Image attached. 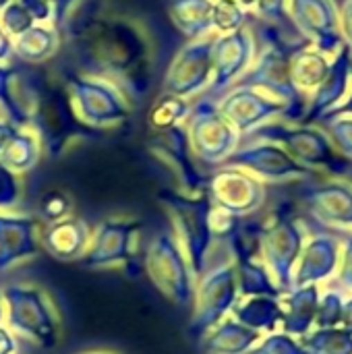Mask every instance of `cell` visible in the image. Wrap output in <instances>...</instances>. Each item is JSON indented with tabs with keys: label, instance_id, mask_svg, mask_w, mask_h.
<instances>
[{
	"label": "cell",
	"instance_id": "6da1fadb",
	"mask_svg": "<svg viewBox=\"0 0 352 354\" xmlns=\"http://www.w3.org/2000/svg\"><path fill=\"white\" fill-rule=\"evenodd\" d=\"M158 203L166 212V218L170 220V232L197 280L207 272L214 255L216 241L210 224L214 203L210 201L207 193L185 195L172 189H162L158 193Z\"/></svg>",
	"mask_w": 352,
	"mask_h": 354
},
{
	"label": "cell",
	"instance_id": "7a4b0ae2",
	"mask_svg": "<svg viewBox=\"0 0 352 354\" xmlns=\"http://www.w3.org/2000/svg\"><path fill=\"white\" fill-rule=\"evenodd\" d=\"M241 139L276 143L311 172H326L330 178L340 180H349L351 176L352 160L338 153L328 133L317 124L272 120Z\"/></svg>",
	"mask_w": 352,
	"mask_h": 354
},
{
	"label": "cell",
	"instance_id": "3957f363",
	"mask_svg": "<svg viewBox=\"0 0 352 354\" xmlns=\"http://www.w3.org/2000/svg\"><path fill=\"white\" fill-rule=\"evenodd\" d=\"M4 326L21 338L35 342L39 348L52 351L60 338L58 315L48 295L37 286L10 284L2 288Z\"/></svg>",
	"mask_w": 352,
	"mask_h": 354
},
{
	"label": "cell",
	"instance_id": "277c9868",
	"mask_svg": "<svg viewBox=\"0 0 352 354\" xmlns=\"http://www.w3.org/2000/svg\"><path fill=\"white\" fill-rule=\"evenodd\" d=\"M239 85L255 87L276 102L284 104L286 114L282 116V120L303 122L309 97L299 91L290 79V46L272 41L261 48L249 71L239 79Z\"/></svg>",
	"mask_w": 352,
	"mask_h": 354
},
{
	"label": "cell",
	"instance_id": "5b68a950",
	"mask_svg": "<svg viewBox=\"0 0 352 354\" xmlns=\"http://www.w3.org/2000/svg\"><path fill=\"white\" fill-rule=\"evenodd\" d=\"M143 270L154 288L174 307H193L197 280L170 230L151 239L143 255Z\"/></svg>",
	"mask_w": 352,
	"mask_h": 354
},
{
	"label": "cell",
	"instance_id": "8992f818",
	"mask_svg": "<svg viewBox=\"0 0 352 354\" xmlns=\"http://www.w3.org/2000/svg\"><path fill=\"white\" fill-rule=\"evenodd\" d=\"M141 228L143 224L139 220L110 218L100 222L79 263L87 270H106L118 266L131 278H137L143 266L137 251Z\"/></svg>",
	"mask_w": 352,
	"mask_h": 354
},
{
	"label": "cell",
	"instance_id": "52a82bcc",
	"mask_svg": "<svg viewBox=\"0 0 352 354\" xmlns=\"http://www.w3.org/2000/svg\"><path fill=\"white\" fill-rule=\"evenodd\" d=\"M237 301L239 284L232 259L214 263L203 276L197 278L195 284L193 313L189 324L191 336L201 340L214 326H218L224 317L232 313Z\"/></svg>",
	"mask_w": 352,
	"mask_h": 354
},
{
	"label": "cell",
	"instance_id": "ba28073f",
	"mask_svg": "<svg viewBox=\"0 0 352 354\" xmlns=\"http://www.w3.org/2000/svg\"><path fill=\"white\" fill-rule=\"evenodd\" d=\"M305 241L307 232L303 224L288 209H278L270 222H263L261 259L282 292L293 288V274Z\"/></svg>",
	"mask_w": 352,
	"mask_h": 354
},
{
	"label": "cell",
	"instance_id": "9c48e42d",
	"mask_svg": "<svg viewBox=\"0 0 352 354\" xmlns=\"http://www.w3.org/2000/svg\"><path fill=\"white\" fill-rule=\"evenodd\" d=\"M187 133L195 158L210 166H222L241 145V133L212 100H203L191 110Z\"/></svg>",
	"mask_w": 352,
	"mask_h": 354
},
{
	"label": "cell",
	"instance_id": "30bf717a",
	"mask_svg": "<svg viewBox=\"0 0 352 354\" xmlns=\"http://www.w3.org/2000/svg\"><path fill=\"white\" fill-rule=\"evenodd\" d=\"M234 166L251 172L261 183H290V180H309L315 176L309 168L299 164L288 151L270 141H241L237 151L222 164Z\"/></svg>",
	"mask_w": 352,
	"mask_h": 354
},
{
	"label": "cell",
	"instance_id": "8fae6325",
	"mask_svg": "<svg viewBox=\"0 0 352 354\" xmlns=\"http://www.w3.org/2000/svg\"><path fill=\"white\" fill-rule=\"evenodd\" d=\"M210 201L239 218H249L259 212L266 203V185L247 170L234 166H222L207 176L205 189Z\"/></svg>",
	"mask_w": 352,
	"mask_h": 354
},
{
	"label": "cell",
	"instance_id": "7c38bea8",
	"mask_svg": "<svg viewBox=\"0 0 352 354\" xmlns=\"http://www.w3.org/2000/svg\"><path fill=\"white\" fill-rule=\"evenodd\" d=\"M288 19L309 46L330 58L344 46L340 8L334 0H288Z\"/></svg>",
	"mask_w": 352,
	"mask_h": 354
},
{
	"label": "cell",
	"instance_id": "4fadbf2b",
	"mask_svg": "<svg viewBox=\"0 0 352 354\" xmlns=\"http://www.w3.org/2000/svg\"><path fill=\"white\" fill-rule=\"evenodd\" d=\"M151 151L164 162V166L176 176L178 189L185 195H201L207 189V176L197 168V158L191 149L189 133L185 127H172L160 131L151 141Z\"/></svg>",
	"mask_w": 352,
	"mask_h": 354
},
{
	"label": "cell",
	"instance_id": "5bb4252c",
	"mask_svg": "<svg viewBox=\"0 0 352 354\" xmlns=\"http://www.w3.org/2000/svg\"><path fill=\"white\" fill-rule=\"evenodd\" d=\"M220 112L230 120V124L241 133V137L253 133L266 122L282 118L286 106L266 95L263 91L247 85H237L218 104Z\"/></svg>",
	"mask_w": 352,
	"mask_h": 354
},
{
	"label": "cell",
	"instance_id": "9a60e30c",
	"mask_svg": "<svg viewBox=\"0 0 352 354\" xmlns=\"http://www.w3.org/2000/svg\"><path fill=\"white\" fill-rule=\"evenodd\" d=\"M257 56L255 37L249 29L241 27L232 33L218 35L214 39L212 60H214V75H212V89L224 91L234 81H239Z\"/></svg>",
	"mask_w": 352,
	"mask_h": 354
},
{
	"label": "cell",
	"instance_id": "2e32d148",
	"mask_svg": "<svg viewBox=\"0 0 352 354\" xmlns=\"http://www.w3.org/2000/svg\"><path fill=\"white\" fill-rule=\"evenodd\" d=\"M352 91V54L346 46H342L330 64V73L324 83L309 95L305 124H319L324 118L336 114L349 100Z\"/></svg>",
	"mask_w": 352,
	"mask_h": 354
},
{
	"label": "cell",
	"instance_id": "e0dca14e",
	"mask_svg": "<svg viewBox=\"0 0 352 354\" xmlns=\"http://www.w3.org/2000/svg\"><path fill=\"white\" fill-rule=\"evenodd\" d=\"M307 212L324 226L346 228L352 232V185L340 178H330L311 185L303 193Z\"/></svg>",
	"mask_w": 352,
	"mask_h": 354
},
{
	"label": "cell",
	"instance_id": "ac0fdd59",
	"mask_svg": "<svg viewBox=\"0 0 352 354\" xmlns=\"http://www.w3.org/2000/svg\"><path fill=\"white\" fill-rule=\"evenodd\" d=\"M340 261V239L334 234H313L305 241L293 274V288L322 284L336 276Z\"/></svg>",
	"mask_w": 352,
	"mask_h": 354
},
{
	"label": "cell",
	"instance_id": "d6986e66",
	"mask_svg": "<svg viewBox=\"0 0 352 354\" xmlns=\"http://www.w3.org/2000/svg\"><path fill=\"white\" fill-rule=\"evenodd\" d=\"M214 39L216 37L199 39L187 46L178 54L168 75V87L174 95L180 97L193 95L210 83L214 75V60H212Z\"/></svg>",
	"mask_w": 352,
	"mask_h": 354
},
{
	"label": "cell",
	"instance_id": "ffe728a7",
	"mask_svg": "<svg viewBox=\"0 0 352 354\" xmlns=\"http://www.w3.org/2000/svg\"><path fill=\"white\" fill-rule=\"evenodd\" d=\"M39 249V224L35 218L0 212V272L37 257Z\"/></svg>",
	"mask_w": 352,
	"mask_h": 354
},
{
	"label": "cell",
	"instance_id": "44dd1931",
	"mask_svg": "<svg viewBox=\"0 0 352 354\" xmlns=\"http://www.w3.org/2000/svg\"><path fill=\"white\" fill-rule=\"evenodd\" d=\"M89 239L91 232L87 224L73 216L48 224L44 232H39L41 249L58 261H79L89 245Z\"/></svg>",
	"mask_w": 352,
	"mask_h": 354
},
{
	"label": "cell",
	"instance_id": "7402d4cb",
	"mask_svg": "<svg viewBox=\"0 0 352 354\" xmlns=\"http://www.w3.org/2000/svg\"><path fill=\"white\" fill-rule=\"evenodd\" d=\"M322 299V286L309 284L301 288H290L282 295V332L301 338L315 328V315Z\"/></svg>",
	"mask_w": 352,
	"mask_h": 354
},
{
	"label": "cell",
	"instance_id": "603a6c76",
	"mask_svg": "<svg viewBox=\"0 0 352 354\" xmlns=\"http://www.w3.org/2000/svg\"><path fill=\"white\" fill-rule=\"evenodd\" d=\"M261 338L263 334L228 315L201 338V351L203 354H251Z\"/></svg>",
	"mask_w": 352,
	"mask_h": 354
},
{
	"label": "cell",
	"instance_id": "cb8c5ba5",
	"mask_svg": "<svg viewBox=\"0 0 352 354\" xmlns=\"http://www.w3.org/2000/svg\"><path fill=\"white\" fill-rule=\"evenodd\" d=\"M332 58L319 52L317 48L303 41L301 46L290 48V79L299 91L307 97L324 83L330 73Z\"/></svg>",
	"mask_w": 352,
	"mask_h": 354
},
{
	"label": "cell",
	"instance_id": "d4e9b609",
	"mask_svg": "<svg viewBox=\"0 0 352 354\" xmlns=\"http://www.w3.org/2000/svg\"><path fill=\"white\" fill-rule=\"evenodd\" d=\"M230 315L237 322H241L243 326L257 330L259 334L266 336V334L278 332V328H282V319H284L282 299H274V297L239 299Z\"/></svg>",
	"mask_w": 352,
	"mask_h": 354
},
{
	"label": "cell",
	"instance_id": "484cf974",
	"mask_svg": "<svg viewBox=\"0 0 352 354\" xmlns=\"http://www.w3.org/2000/svg\"><path fill=\"white\" fill-rule=\"evenodd\" d=\"M237 270V284H239V299L247 297H274L282 299V290L276 286L270 270L266 268L263 259H237L232 261Z\"/></svg>",
	"mask_w": 352,
	"mask_h": 354
},
{
	"label": "cell",
	"instance_id": "4316f807",
	"mask_svg": "<svg viewBox=\"0 0 352 354\" xmlns=\"http://www.w3.org/2000/svg\"><path fill=\"white\" fill-rule=\"evenodd\" d=\"M212 10L214 0H176L172 6V17L189 37H201L214 29Z\"/></svg>",
	"mask_w": 352,
	"mask_h": 354
},
{
	"label": "cell",
	"instance_id": "83f0119b",
	"mask_svg": "<svg viewBox=\"0 0 352 354\" xmlns=\"http://www.w3.org/2000/svg\"><path fill=\"white\" fill-rule=\"evenodd\" d=\"M39 160V141L33 133L17 131L15 137L0 151V164H4L15 174L29 172Z\"/></svg>",
	"mask_w": 352,
	"mask_h": 354
},
{
	"label": "cell",
	"instance_id": "f1b7e54d",
	"mask_svg": "<svg viewBox=\"0 0 352 354\" xmlns=\"http://www.w3.org/2000/svg\"><path fill=\"white\" fill-rule=\"evenodd\" d=\"M299 340L309 354H352V334L342 326L313 328Z\"/></svg>",
	"mask_w": 352,
	"mask_h": 354
},
{
	"label": "cell",
	"instance_id": "f546056e",
	"mask_svg": "<svg viewBox=\"0 0 352 354\" xmlns=\"http://www.w3.org/2000/svg\"><path fill=\"white\" fill-rule=\"evenodd\" d=\"M191 114V106L185 97L180 95H164L156 108L151 110V116H149V122L156 131H168L172 127H178L180 120H185L187 116Z\"/></svg>",
	"mask_w": 352,
	"mask_h": 354
},
{
	"label": "cell",
	"instance_id": "4dcf8cb0",
	"mask_svg": "<svg viewBox=\"0 0 352 354\" xmlns=\"http://www.w3.org/2000/svg\"><path fill=\"white\" fill-rule=\"evenodd\" d=\"M322 129L332 139L334 147L340 156L352 160V114L351 112H336L328 118H324Z\"/></svg>",
	"mask_w": 352,
	"mask_h": 354
},
{
	"label": "cell",
	"instance_id": "1f68e13d",
	"mask_svg": "<svg viewBox=\"0 0 352 354\" xmlns=\"http://www.w3.org/2000/svg\"><path fill=\"white\" fill-rule=\"evenodd\" d=\"M247 10L237 2V0H214V10H212V27L224 35L232 33L243 27Z\"/></svg>",
	"mask_w": 352,
	"mask_h": 354
},
{
	"label": "cell",
	"instance_id": "d6a6232c",
	"mask_svg": "<svg viewBox=\"0 0 352 354\" xmlns=\"http://www.w3.org/2000/svg\"><path fill=\"white\" fill-rule=\"evenodd\" d=\"M344 292L338 288H328L322 292L317 315H315V328H338L342 324V311H344Z\"/></svg>",
	"mask_w": 352,
	"mask_h": 354
},
{
	"label": "cell",
	"instance_id": "836d02e7",
	"mask_svg": "<svg viewBox=\"0 0 352 354\" xmlns=\"http://www.w3.org/2000/svg\"><path fill=\"white\" fill-rule=\"evenodd\" d=\"M37 212H39V218L46 224H54V222H60V220L71 216L73 201H71V197L66 193H62L58 189H52V191L41 195V199L37 203Z\"/></svg>",
	"mask_w": 352,
	"mask_h": 354
},
{
	"label": "cell",
	"instance_id": "e575fe53",
	"mask_svg": "<svg viewBox=\"0 0 352 354\" xmlns=\"http://www.w3.org/2000/svg\"><path fill=\"white\" fill-rule=\"evenodd\" d=\"M251 354H309L307 348L301 344L299 338L286 334V332H272V334H266L259 344L253 348Z\"/></svg>",
	"mask_w": 352,
	"mask_h": 354
},
{
	"label": "cell",
	"instance_id": "d590c367",
	"mask_svg": "<svg viewBox=\"0 0 352 354\" xmlns=\"http://www.w3.org/2000/svg\"><path fill=\"white\" fill-rule=\"evenodd\" d=\"M21 199V183L19 174L8 170L4 164H0V212L12 209Z\"/></svg>",
	"mask_w": 352,
	"mask_h": 354
},
{
	"label": "cell",
	"instance_id": "8d00e7d4",
	"mask_svg": "<svg viewBox=\"0 0 352 354\" xmlns=\"http://www.w3.org/2000/svg\"><path fill=\"white\" fill-rule=\"evenodd\" d=\"M338 290L352 295V232L340 239V261L336 272Z\"/></svg>",
	"mask_w": 352,
	"mask_h": 354
},
{
	"label": "cell",
	"instance_id": "74e56055",
	"mask_svg": "<svg viewBox=\"0 0 352 354\" xmlns=\"http://www.w3.org/2000/svg\"><path fill=\"white\" fill-rule=\"evenodd\" d=\"M253 10L270 23H282L288 19V0H255Z\"/></svg>",
	"mask_w": 352,
	"mask_h": 354
},
{
	"label": "cell",
	"instance_id": "f35d334b",
	"mask_svg": "<svg viewBox=\"0 0 352 354\" xmlns=\"http://www.w3.org/2000/svg\"><path fill=\"white\" fill-rule=\"evenodd\" d=\"M340 8V31L344 37V46L352 54V0H342Z\"/></svg>",
	"mask_w": 352,
	"mask_h": 354
},
{
	"label": "cell",
	"instance_id": "ab89813d",
	"mask_svg": "<svg viewBox=\"0 0 352 354\" xmlns=\"http://www.w3.org/2000/svg\"><path fill=\"white\" fill-rule=\"evenodd\" d=\"M17 353V336L2 324L0 326V354Z\"/></svg>",
	"mask_w": 352,
	"mask_h": 354
},
{
	"label": "cell",
	"instance_id": "60d3db41",
	"mask_svg": "<svg viewBox=\"0 0 352 354\" xmlns=\"http://www.w3.org/2000/svg\"><path fill=\"white\" fill-rule=\"evenodd\" d=\"M19 129L17 127H12V124H8V122H2L0 120V151L6 147V143L15 137V133H17Z\"/></svg>",
	"mask_w": 352,
	"mask_h": 354
},
{
	"label": "cell",
	"instance_id": "b9f144b4",
	"mask_svg": "<svg viewBox=\"0 0 352 354\" xmlns=\"http://www.w3.org/2000/svg\"><path fill=\"white\" fill-rule=\"evenodd\" d=\"M340 326L352 334V295L344 299V311H342V324Z\"/></svg>",
	"mask_w": 352,
	"mask_h": 354
},
{
	"label": "cell",
	"instance_id": "7bdbcfd3",
	"mask_svg": "<svg viewBox=\"0 0 352 354\" xmlns=\"http://www.w3.org/2000/svg\"><path fill=\"white\" fill-rule=\"evenodd\" d=\"M4 324V299H2V290H0V326Z\"/></svg>",
	"mask_w": 352,
	"mask_h": 354
},
{
	"label": "cell",
	"instance_id": "ee69618b",
	"mask_svg": "<svg viewBox=\"0 0 352 354\" xmlns=\"http://www.w3.org/2000/svg\"><path fill=\"white\" fill-rule=\"evenodd\" d=\"M85 354H112V353H85Z\"/></svg>",
	"mask_w": 352,
	"mask_h": 354
}]
</instances>
